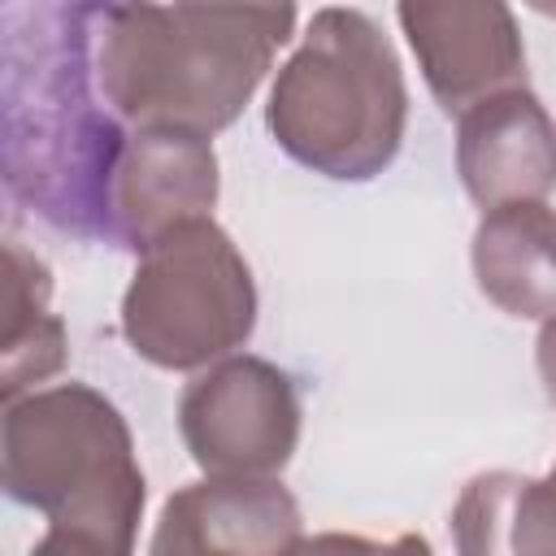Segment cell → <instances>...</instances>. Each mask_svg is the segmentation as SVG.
I'll list each match as a JSON object with an SVG mask.
<instances>
[{
    "instance_id": "6da1fadb",
    "label": "cell",
    "mask_w": 556,
    "mask_h": 556,
    "mask_svg": "<svg viewBox=\"0 0 556 556\" xmlns=\"http://www.w3.org/2000/svg\"><path fill=\"white\" fill-rule=\"evenodd\" d=\"M100 4L4 9V187L52 230L109 243L126 130L96 87Z\"/></svg>"
},
{
    "instance_id": "7a4b0ae2",
    "label": "cell",
    "mask_w": 556,
    "mask_h": 556,
    "mask_svg": "<svg viewBox=\"0 0 556 556\" xmlns=\"http://www.w3.org/2000/svg\"><path fill=\"white\" fill-rule=\"evenodd\" d=\"M295 4H100L96 87L135 130L217 135L295 30Z\"/></svg>"
},
{
    "instance_id": "3957f363",
    "label": "cell",
    "mask_w": 556,
    "mask_h": 556,
    "mask_svg": "<svg viewBox=\"0 0 556 556\" xmlns=\"http://www.w3.org/2000/svg\"><path fill=\"white\" fill-rule=\"evenodd\" d=\"M265 126L321 178H378L408 130V83L382 26L365 9H317L269 87Z\"/></svg>"
},
{
    "instance_id": "277c9868",
    "label": "cell",
    "mask_w": 556,
    "mask_h": 556,
    "mask_svg": "<svg viewBox=\"0 0 556 556\" xmlns=\"http://www.w3.org/2000/svg\"><path fill=\"white\" fill-rule=\"evenodd\" d=\"M0 465L13 504L48 526H87L135 543L148 482L122 408L87 382L39 387L4 404Z\"/></svg>"
},
{
    "instance_id": "5b68a950",
    "label": "cell",
    "mask_w": 556,
    "mask_h": 556,
    "mask_svg": "<svg viewBox=\"0 0 556 556\" xmlns=\"http://www.w3.org/2000/svg\"><path fill=\"white\" fill-rule=\"evenodd\" d=\"M117 321L139 361L204 374L256 330L252 265L213 217L182 222L139 252Z\"/></svg>"
},
{
    "instance_id": "8992f818",
    "label": "cell",
    "mask_w": 556,
    "mask_h": 556,
    "mask_svg": "<svg viewBox=\"0 0 556 556\" xmlns=\"http://www.w3.org/2000/svg\"><path fill=\"white\" fill-rule=\"evenodd\" d=\"M300 391L265 356H226L195 374L178 400V434L204 478L265 482L300 447Z\"/></svg>"
},
{
    "instance_id": "52a82bcc",
    "label": "cell",
    "mask_w": 556,
    "mask_h": 556,
    "mask_svg": "<svg viewBox=\"0 0 556 556\" xmlns=\"http://www.w3.org/2000/svg\"><path fill=\"white\" fill-rule=\"evenodd\" d=\"M400 30L439 109L460 117L478 100L526 87L517 13L495 0H404Z\"/></svg>"
},
{
    "instance_id": "ba28073f",
    "label": "cell",
    "mask_w": 556,
    "mask_h": 556,
    "mask_svg": "<svg viewBox=\"0 0 556 556\" xmlns=\"http://www.w3.org/2000/svg\"><path fill=\"white\" fill-rule=\"evenodd\" d=\"M217 191V152L204 135L135 130L109 191V243L143 252L165 230L213 217Z\"/></svg>"
},
{
    "instance_id": "9c48e42d",
    "label": "cell",
    "mask_w": 556,
    "mask_h": 556,
    "mask_svg": "<svg viewBox=\"0 0 556 556\" xmlns=\"http://www.w3.org/2000/svg\"><path fill=\"white\" fill-rule=\"evenodd\" d=\"M456 174L465 195L491 213L556 191V122L530 87L478 100L456 117Z\"/></svg>"
},
{
    "instance_id": "30bf717a",
    "label": "cell",
    "mask_w": 556,
    "mask_h": 556,
    "mask_svg": "<svg viewBox=\"0 0 556 556\" xmlns=\"http://www.w3.org/2000/svg\"><path fill=\"white\" fill-rule=\"evenodd\" d=\"M300 534V504L278 478H200L161 504L148 556H282Z\"/></svg>"
},
{
    "instance_id": "8fae6325",
    "label": "cell",
    "mask_w": 556,
    "mask_h": 556,
    "mask_svg": "<svg viewBox=\"0 0 556 556\" xmlns=\"http://www.w3.org/2000/svg\"><path fill=\"white\" fill-rule=\"evenodd\" d=\"M473 282L508 317H556V208L547 200L482 213L473 230Z\"/></svg>"
},
{
    "instance_id": "7c38bea8",
    "label": "cell",
    "mask_w": 556,
    "mask_h": 556,
    "mask_svg": "<svg viewBox=\"0 0 556 556\" xmlns=\"http://www.w3.org/2000/svg\"><path fill=\"white\" fill-rule=\"evenodd\" d=\"M447 526L456 556H556V482L513 469L473 473Z\"/></svg>"
},
{
    "instance_id": "4fadbf2b",
    "label": "cell",
    "mask_w": 556,
    "mask_h": 556,
    "mask_svg": "<svg viewBox=\"0 0 556 556\" xmlns=\"http://www.w3.org/2000/svg\"><path fill=\"white\" fill-rule=\"evenodd\" d=\"M9 256V313H4V339H0V395L22 400L39 391L52 374L65 365V321L48 308L52 274L48 265L26 252L17 239L4 248Z\"/></svg>"
},
{
    "instance_id": "5bb4252c",
    "label": "cell",
    "mask_w": 556,
    "mask_h": 556,
    "mask_svg": "<svg viewBox=\"0 0 556 556\" xmlns=\"http://www.w3.org/2000/svg\"><path fill=\"white\" fill-rule=\"evenodd\" d=\"M282 556H434L421 534H395V539H369V534H300Z\"/></svg>"
},
{
    "instance_id": "9a60e30c",
    "label": "cell",
    "mask_w": 556,
    "mask_h": 556,
    "mask_svg": "<svg viewBox=\"0 0 556 556\" xmlns=\"http://www.w3.org/2000/svg\"><path fill=\"white\" fill-rule=\"evenodd\" d=\"M30 556H135V543L87 530V526H48Z\"/></svg>"
},
{
    "instance_id": "2e32d148",
    "label": "cell",
    "mask_w": 556,
    "mask_h": 556,
    "mask_svg": "<svg viewBox=\"0 0 556 556\" xmlns=\"http://www.w3.org/2000/svg\"><path fill=\"white\" fill-rule=\"evenodd\" d=\"M534 365H539L543 395L556 404V317H547V321L539 326V339H534Z\"/></svg>"
},
{
    "instance_id": "e0dca14e",
    "label": "cell",
    "mask_w": 556,
    "mask_h": 556,
    "mask_svg": "<svg viewBox=\"0 0 556 556\" xmlns=\"http://www.w3.org/2000/svg\"><path fill=\"white\" fill-rule=\"evenodd\" d=\"M547 478H552V482H556V465H552V473H547Z\"/></svg>"
}]
</instances>
